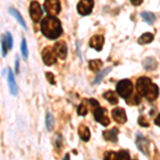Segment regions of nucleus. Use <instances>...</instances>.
<instances>
[{
	"mask_svg": "<svg viewBox=\"0 0 160 160\" xmlns=\"http://www.w3.org/2000/svg\"><path fill=\"white\" fill-rule=\"evenodd\" d=\"M136 88L139 94L149 102L157 99L159 95V88L148 77H140L137 80Z\"/></svg>",
	"mask_w": 160,
	"mask_h": 160,
	"instance_id": "f257e3e1",
	"label": "nucleus"
},
{
	"mask_svg": "<svg viewBox=\"0 0 160 160\" xmlns=\"http://www.w3.org/2000/svg\"><path fill=\"white\" fill-rule=\"evenodd\" d=\"M41 30L44 37L50 40L58 38L62 34V26L59 19L53 16H47L42 20L41 24Z\"/></svg>",
	"mask_w": 160,
	"mask_h": 160,
	"instance_id": "f03ea898",
	"label": "nucleus"
},
{
	"mask_svg": "<svg viewBox=\"0 0 160 160\" xmlns=\"http://www.w3.org/2000/svg\"><path fill=\"white\" fill-rule=\"evenodd\" d=\"M132 83L129 79H123L118 82L117 93L123 98H128L132 93Z\"/></svg>",
	"mask_w": 160,
	"mask_h": 160,
	"instance_id": "7ed1b4c3",
	"label": "nucleus"
},
{
	"mask_svg": "<svg viewBox=\"0 0 160 160\" xmlns=\"http://www.w3.org/2000/svg\"><path fill=\"white\" fill-rule=\"evenodd\" d=\"M93 114H94V118L96 120V122L102 124V126H108L110 124V118L108 117V112L106 108L97 106L93 110Z\"/></svg>",
	"mask_w": 160,
	"mask_h": 160,
	"instance_id": "20e7f679",
	"label": "nucleus"
},
{
	"mask_svg": "<svg viewBox=\"0 0 160 160\" xmlns=\"http://www.w3.org/2000/svg\"><path fill=\"white\" fill-rule=\"evenodd\" d=\"M136 145L142 154L149 157V155H151L149 154V145H151V142H149L146 138H144L140 132L137 133Z\"/></svg>",
	"mask_w": 160,
	"mask_h": 160,
	"instance_id": "39448f33",
	"label": "nucleus"
},
{
	"mask_svg": "<svg viewBox=\"0 0 160 160\" xmlns=\"http://www.w3.org/2000/svg\"><path fill=\"white\" fill-rule=\"evenodd\" d=\"M44 9L50 16H56L61 11L60 1L59 0H46L44 3Z\"/></svg>",
	"mask_w": 160,
	"mask_h": 160,
	"instance_id": "423d86ee",
	"label": "nucleus"
},
{
	"mask_svg": "<svg viewBox=\"0 0 160 160\" xmlns=\"http://www.w3.org/2000/svg\"><path fill=\"white\" fill-rule=\"evenodd\" d=\"M42 58H43L44 63L47 66H51L52 64H55L57 62V55H56L55 50L51 47L44 48V50L42 52Z\"/></svg>",
	"mask_w": 160,
	"mask_h": 160,
	"instance_id": "0eeeda50",
	"label": "nucleus"
},
{
	"mask_svg": "<svg viewBox=\"0 0 160 160\" xmlns=\"http://www.w3.org/2000/svg\"><path fill=\"white\" fill-rule=\"evenodd\" d=\"M30 16L32 20L34 22H38L40 19L42 18V15H43V10H42V7L40 6L38 1H32L30 4Z\"/></svg>",
	"mask_w": 160,
	"mask_h": 160,
	"instance_id": "6e6552de",
	"label": "nucleus"
},
{
	"mask_svg": "<svg viewBox=\"0 0 160 160\" xmlns=\"http://www.w3.org/2000/svg\"><path fill=\"white\" fill-rule=\"evenodd\" d=\"M94 7V0H81L77 6V10L80 15H89Z\"/></svg>",
	"mask_w": 160,
	"mask_h": 160,
	"instance_id": "1a4fd4ad",
	"label": "nucleus"
},
{
	"mask_svg": "<svg viewBox=\"0 0 160 160\" xmlns=\"http://www.w3.org/2000/svg\"><path fill=\"white\" fill-rule=\"evenodd\" d=\"M1 46H2V55L6 56L7 52L12 48L13 46V38L11 33L7 32L1 37Z\"/></svg>",
	"mask_w": 160,
	"mask_h": 160,
	"instance_id": "9d476101",
	"label": "nucleus"
},
{
	"mask_svg": "<svg viewBox=\"0 0 160 160\" xmlns=\"http://www.w3.org/2000/svg\"><path fill=\"white\" fill-rule=\"evenodd\" d=\"M53 50H55L57 57H59L62 60H64L66 58V56H68V46H66V44L64 42H62V41L57 42L55 44Z\"/></svg>",
	"mask_w": 160,
	"mask_h": 160,
	"instance_id": "9b49d317",
	"label": "nucleus"
},
{
	"mask_svg": "<svg viewBox=\"0 0 160 160\" xmlns=\"http://www.w3.org/2000/svg\"><path fill=\"white\" fill-rule=\"evenodd\" d=\"M112 118L118 124H124L127 121V115L123 108H115L112 110Z\"/></svg>",
	"mask_w": 160,
	"mask_h": 160,
	"instance_id": "f8f14e48",
	"label": "nucleus"
},
{
	"mask_svg": "<svg viewBox=\"0 0 160 160\" xmlns=\"http://www.w3.org/2000/svg\"><path fill=\"white\" fill-rule=\"evenodd\" d=\"M104 44H105V38L102 35H99V34L94 35V37H92L91 40H90V46L97 51H100L102 49Z\"/></svg>",
	"mask_w": 160,
	"mask_h": 160,
	"instance_id": "ddd939ff",
	"label": "nucleus"
},
{
	"mask_svg": "<svg viewBox=\"0 0 160 160\" xmlns=\"http://www.w3.org/2000/svg\"><path fill=\"white\" fill-rule=\"evenodd\" d=\"M102 137L106 141H110L113 143L118 142V128H112L110 130H105L102 132Z\"/></svg>",
	"mask_w": 160,
	"mask_h": 160,
	"instance_id": "4468645a",
	"label": "nucleus"
},
{
	"mask_svg": "<svg viewBox=\"0 0 160 160\" xmlns=\"http://www.w3.org/2000/svg\"><path fill=\"white\" fill-rule=\"evenodd\" d=\"M142 65L143 68L146 69V71H154V69L157 68L158 66V63H157L156 59L153 58V57H148V58L144 59L142 61Z\"/></svg>",
	"mask_w": 160,
	"mask_h": 160,
	"instance_id": "2eb2a0df",
	"label": "nucleus"
},
{
	"mask_svg": "<svg viewBox=\"0 0 160 160\" xmlns=\"http://www.w3.org/2000/svg\"><path fill=\"white\" fill-rule=\"evenodd\" d=\"M8 81H9V88L11 91L12 95H17V86L14 79V75H13L11 69H9V75H8Z\"/></svg>",
	"mask_w": 160,
	"mask_h": 160,
	"instance_id": "dca6fc26",
	"label": "nucleus"
},
{
	"mask_svg": "<svg viewBox=\"0 0 160 160\" xmlns=\"http://www.w3.org/2000/svg\"><path fill=\"white\" fill-rule=\"evenodd\" d=\"M78 133H79V137L81 138L82 141H89L90 138H91V133H90V130L87 126L84 125H80L79 128H78Z\"/></svg>",
	"mask_w": 160,
	"mask_h": 160,
	"instance_id": "f3484780",
	"label": "nucleus"
},
{
	"mask_svg": "<svg viewBox=\"0 0 160 160\" xmlns=\"http://www.w3.org/2000/svg\"><path fill=\"white\" fill-rule=\"evenodd\" d=\"M153 40H154V34H152V33H144V34H142L141 37L139 38L138 43L140 44V45H145V44L152 43Z\"/></svg>",
	"mask_w": 160,
	"mask_h": 160,
	"instance_id": "a211bd4d",
	"label": "nucleus"
},
{
	"mask_svg": "<svg viewBox=\"0 0 160 160\" xmlns=\"http://www.w3.org/2000/svg\"><path fill=\"white\" fill-rule=\"evenodd\" d=\"M104 98L108 100V102H110L111 105H117L118 102V96L115 95L114 92L112 91H107L104 94Z\"/></svg>",
	"mask_w": 160,
	"mask_h": 160,
	"instance_id": "6ab92c4d",
	"label": "nucleus"
},
{
	"mask_svg": "<svg viewBox=\"0 0 160 160\" xmlns=\"http://www.w3.org/2000/svg\"><path fill=\"white\" fill-rule=\"evenodd\" d=\"M9 11H10V13H11V14L13 15V16H14L15 18L17 19V22H18L19 24L22 25V27H24L25 29H26V28H27V26H26V24H25V20H24V18H22V15L19 14V12L17 11V10H15L14 8H10Z\"/></svg>",
	"mask_w": 160,
	"mask_h": 160,
	"instance_id": "aec40b11",
	"label": "nucleus"
},
{
	"mask_svg": "<svg viewBox=\"0 0 160 160\" xmlns=\"http://www.w3.org/2000/svg\"><path fill=\"white\" fill-rule=\"evenodd\" d=\"M141 17L144 20H145V22H148V25L154 24V22L156 20V17H155V15L153 14V13H151V12H145V11L142 12L141 13Z\"/></svg>",
	"mask_w": 160,
	"mask_h": 160,
	"instance_id": "412c9836",
	"label": "nucleus"
},
{
	"mask_svg": "<svg viewBox=\"0 0 160 160\" xmlns=\"http://www.w3.org/2000/svg\"><path fill=\"white\" fill-rule=\"evenodd\" d=\"M102 66V60H91L89 62V68L93 72H98Z\"/></svg>",
	"mask_w": 160,
	"mask_h": 160,
	"instance_id": "4be33fe9",
	"label": "nucleus"
},
{
	"mask_svg": "<svg viewBox=\"0 0 160 160\" xmlns=\"http://www.w3.org/2000/svg\"><path fill=\"white\" fill-rule=\"evenodd\" d=\"M111 71V68H105L104 71L102 72V73H99L98 75H97L96 77H95V79H94V81H93V84H98L99 82H102V78L107 75L109 72Z\"/></svg>",
	"mask_w": 160,
	"mask_h": 160,
	"instance_id": "5701e85b",
	"label": "nucleus"
},
{
	"mask_svg": "<svg viewBox=\"0 0 160 160\" xmlns=\"http://www.w3.org/2000/svg\"><path fill=\"white\" fill-rule=\"evenodd\" d=\"M115 159H122V160L130 159L129 152L125 151V149H122V151H120L118 153H115Z\"/></svg>",
	"mask_w": 160,
	"mask_h": 160,
	"instance_id": "b1692460",
	"label": "nucleus"
},
{
	"mask_svg": "<svg viewBox=\"0 0 160 160\" xmlns=\"http://www.w3.org/2000/svg\"><path fill=\"white\" fill-rule=\"evenodd\" d=\"M77 113H78L79 115H81V117H83V115H86L88 113V109L83 102H81V104L78 106V108H77Z\"/></svg>",
	"mask_w": 160,
	"mask_h": 160,
	"instance_id": "393cba45",
	"label": "nucleus"
},
{
	"mask_svg": "<svg viewBox=\"0 0 160 160\" xmlns=\"http://www.w3.org/2000/svg\"><path fill=\"white\" fill-rule=\"evenodd\" d=\"M46 126H47L48 130H51L53 128V118H52V115L49 114V113H48L47 118H46Z\"/></svg>",
	"mask_w": 160,
	"mask_h": 160,
	"instance_id": "a878e982",
	"label": "nucleus"
},
{
	"mask_svg": "<svg viewBox=\"0 0 160 160\" xmlns=\"http://www.w3.org/2000/svg\"><path fill=\"white\" fill-rule=\"evenodd\" d=\"M138 123H139V125L142 126V127H148L149 126V123H148V121L146 120L145 117H143V115H141L140 118H139V120H138Z\"/></svg>",
	"mask_w": 160,
	"mask_h": 160,
	"instance_id": "bb28decb",
	"label": "nucleus"
},
{
	"mask_svg": "<svg viewBox=\"0 0 160 160\" xmlns=\"http://www.w3.org/2000/svg\"><path fill=\"white\" fill-rule=\"evenodd\" d=\"M22 53L25 59L28 57V49H27V43H26V40H22Z\"/></svg>",
	"mask_w": 160,
	"mask_h": 160,
	"instance_id": "cd10ccee",
	"label": "nucleus"
},
{
	"mask_svg": "<svg viewBox=\"0 0 160 160\" xmlns=\"http://www.w3.org/2000/svg\"><path fill=\"white\" fill-rule=\"evenodd\" d=\"M46 78H47L48 81H49V83H51V84H55L56 83L55 76H53V75L51 74V73H49V72H47V73H46Z\"/></svg>",
	"mask_w": 160,
	"mask_h": 160,
	"instance_id": "c85d7f7f",
	"label": "nucleus"
},
{
	"mask_svg": "<svg viewBox=\"0 0 160 160\" xmlns=\"http://www.w3.org/2000/svg\"><path fill=\"white\" fill-rule=\"evenodd\" d=\"M89 100H90V104H91L94 108H95V107H97V106H99L98 102H97L96 99H94V98H90Z\"/></svg>",
	"mask_w": 160,
	"mask_h": 160,
	"instance_id": "c756f323",
	"label": "nucleus"
},
{
	"mask_svg": "<svg viewBox=\"0 0 160 160\" xmlns=\"http://www.w3.org/2000/svg\"><path fill=\"white\" fill-rule=\"evenodd\" d=\"M130 2L133 4V6L138 7V6H140L142 2H143V0H130Z\"/></svg>",
	"mask_w": 160,
	"mask_h": 160,
	"instance_id": "7c9ffc66",
	"label": "nucleus"
},
{
	"mask_svg": "<svg viewBox=\"0 0 160 160\" xmlns=\"http://www.w3.org/2000/svg\"><path fill=\"white\" fill-rule=\"evenodd\" d=\"M15 71H16V74H18V72H19V60H18V58H17L16 61H15Z\"/></svg>",
	"mask_w": 160,
	"mask_h": 160,
	"instance_id": "2f4dec72",
	"label": "nucleus"
},
{
	"mask_svg": "<svg viewBox=\"0 0 160 160\" xmlns=\"http://www.w3.org/2000/svg\"><path fill=\"white\" fill-rule=\"evenodd\" d=\"M140 102H141V100H140V96H139V95H136V96L133 97V104H135V105H139V104H140Z\"/></svg>",
	"mask_w": 160,
	"mask_h": 160,
	"instance_id": "473e14b6",
	"label": "nucleus"
},
{
	"mask_svg": "<svg viewBox=\"0 0 160 160\" xmlns=\"http://www.w3.org/2000/svg\"><path fill=\"white\" fill-rule=\"evenodd\" d=\"M155 124H156L157 126H159V127H160V113L158 114V117L155 118Z\"/></svg>",
	"mask_w": 160,
	"mask_h": 160,
	"instance_id": "72a5a7b5",
	"label": "nucleus"
}]
</instances>
